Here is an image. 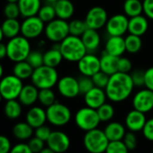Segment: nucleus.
Instances as JSON below:
<instances>
[{"mask_svg":"<svg viewBox=\"0 0 153 153\" xmlns=\"http://www.w3.org/2000/svg\"><path fill=\"white\" fill-rule=\"evenodd\" d=\"M134 88L130 73L118 71L110 76L109 82L105 90L110 101L120 103L126 100L131 95Z\"/></svg>","mask_w":153,"mask_h":153,"instance_id":"obj_1","label":"nucleus"},{"mask_svg":"<svg viewBox=\"0 0 153 153\" xmlns=\"http://www.w3.org/2000/svg\"><path fill=\"white\" fill-rule=\"evenodd\" d=\"M59 44L63 59L69 62H78L88 53L81 38L78 36L69 34Z\"/></svg>","mask_w":153,"mask_h":153,"instance_id":"obj_2","label":"nucleus"},{"mask_svg":"<svg viewBox=\"0 0 153 153\" xmlns=\"http://www.w3.org/2000/svg\"><path fill=\"white\" fill-rule=\"evenodd\" d=\"M59 79L57 69L46 65L35 68L31 76L32 84L39 89L52 88L57 85Z\"/></svg>","mask_w":153,"mask_h":153,"instance_id":"obj_3","label":"nucleus"},{"mask_svg":"<svg viewBox=\"0 0 153 153\" xmlns=\"http://www.w3.org/2000/svg\"><path fill=\"white\" fill-rule=\"evenodd\" d=\"M7 58L16 62L25 60L31 52V44L29 39L23 35H18L12 39H9L7 43Z\"/></svg>","mask_w":153,"mask_h":153,"instance_id":"obj_4","label":"nucleus"},{"mask_svg":"<svg viewBox=\"0 0 153 153\" xmlns=\"http://www.w3.org/2000/svg\"><path fill=\"white\" fill-rule=\"evenodd\" d=\"M109 142L105 131L98 128L86 131L83 138L84 147L89 153H105Z\"/></svg>","mask_w":153,"mask_h":153,"instance_id":"obj_5","label":"nucleus"},{"mask_svg":"<svg viewBox=\"0 0 153 153\" xmlns=\"http://www.w3.org/2000/svg\"><path fill=\"white\" fill-rule=\"evenodd\" d=\"M75 123L80 130L88 131L98 127L101 123L97 109L85 106L76 111L75 114Z\"/></svg>","mask_w":153,"mask_h":153,"instance_id":"obj_6","label":"nucleus"},{"mask_svg":"<svg viewBox=\"0 0 153 153\" xmlns=\"http://www.w3.org/2000/svg\"><path fill=\"white\" fill-rule=\"evenodd\" d=\"M47 121L53 126L61 127L68 124L72 117L70 109L64 104L55 102L46 109Z\"/></svg>","mask_w":153,"mask_h":153,"instance_id":"obj_7","label":"nucleus"},{"mask_svg":"<svg viewBox=\"0 0 153 153\" xmlns=\"http://www.w3.org/2000/svg\"><path fill=\"white\" fill-rule=\"evenodd\" d=\"M23 87V80L14 74L3 76L0 79V93L5 100L18 99Z\"/></svg>","mask_w":153,"mask_h":153,"instance_id":"obj_8","label":"nucleus"},{"mask_svg":"<svg viewBox=\"0 0 153 153\" xmlns=\"http://www.w3.org/2000/svg\"><path fill=\"white\" fill-rule=\"evenodd\" d=\"M44 33L49 41L54 43H59L69 35L68 23L66 20L55 18L54 20L47 23Z\"/></svg>","mask_w":153,"mask_h":153,"instance_id":"obj_9","label":"nucleus"},{"mask_svg":"<svg viewBox=\"0 0 153 153\" xmlns=\"http://www.w3.org/2000/svg\"><path fill=\"white\" fill-rule=\"evenodd\" d=\"M44 24L38 16L26 17L21 23V34L29 40L35 39L44 32Z\"/></svg>","mask_w":153,"mask_h":153,"instance_id":"obj_10","label":"nucleus"},{"mask_svg":"<svg viewBox=\"0 0 153 153\" xmlns=\"http://www.w3.org/2000/svg\"><path fill=\"white\" fill-rule=\"evenodd\" d=\"M129 17L123 14L114 15L108 18L105 30L109 36H123L128 32Z\"/></svg>","mask_w":153,"mask_h":153,"instance_id":"obj_11","label":"nucleus"},{"mask_svg":"<svg viewBox=\"0 0 153 153\" xmlns=\"http://www.w3.org/2000/svg\"><path fill=\"white\" fill-rule=\"evenodd\" d=\"M57 88L60 96L65 98H75L80 95L79 79L72 76H64L60 78L57 83Z\"/></svg>","mask_w":153,"mask_h":153,"instance_id":"obj_12","label":"nucleus"},{"mask_svg":"<svg viewBox=\"0 0 153 153\" xmlns=\"http://www.w3.org/2000/svg\"><path fill=\"white\" fill-rule=\"evenodd\" d=\"M108 20V15L106 10L102 7H93L90 8L85 18V22L88 28L99 30L105 26Z\"/></svg>","mask_w":153,"mask_h":153,"instance_id":"obj_13","label":"nucleus"},{"mask_svg":"<svg viewBox=\"0 0 153 153\" xmlns=\"http://www.w3.org/2000/svg\"><path fill=\"white\" fill-rule=\"evenodd\" d=\"M133 109L147 114L153 109V91L142 88L136 92L132 98Z\"/></svg>","mask_w":153,"mask_h":153,"instance_id":"obj_14","label":"nucleus"},{"mask_svg":"<svg viewBox=\"0 0 153 153\" xmlns=\"http://www.w3.org/2000/svg\"><path fill=\"white\" fill-rule=\"evenodd\" d=\"M78 69L82 76H92L100 71V58L91 52H88L79 61H78Z\"/></svg>","mask_w":153,"mask_h":153,"instance_id":"obj_15","label":"nucleus"},{"mask_svg":"<svg viewBox=\"0 0 153 153\" xmlns=\"http://www.w3.org/2000/svg\"><path fill=\"white\" fill-rule=\"evenodd\" d=\"M47 146L56 153H64L70 147V139L61 131H52L47 140Z\"/></svg>","mask_w":153,"mask_h":153,"instance_id":"obj_16","label":"nucleus"},{"mask_svg":"<svg viewBox=\"0 0 153 153\" xmlns=\"http://www.w3.org/2000/svg\"><path fill=\"white\" fill-rule=\"evenodd\" d=\"M146 121L147 118L144 113L132 109L127 114L125 117V127L133 132L141 131L146 123Z\"/></svg>","mask_w":153,"mask_h":153,"instance_id":"obj_17","label":"nucleus"},{"mask_svg":"<svg viewBox=\"0 0 153 153\" xmlns=\"http://www.w3.org/2000/svg\"><path fill=\"white\" fill-rule=\"evenodd\" d=\"M105 90L100 88L94 87L91 90L84 95V102L87 106L97 109L106 101Z\"/></svg>","mask_w":153,"mask_h":153,"instance_id":"obj_18","label":"nucleus"},{"mask_svg":"<svg viewBox=\"0 0 153 153\" xmlns=\"http://www.w3.org/2000/svg\"><path fill=\"white\" fill-rule=\"evenodd\" d=\"M125 51V41L123 36H109L105 45V52L113 56L122 57Z\"/></svg>","mask_w":153,"mask_h":153,"instance_id":"obj_19","label":"nucleus"},{"mask_svg":"<svg viewBox=\"0 0 153 153\" xmlns=\"http://www.w3.org/2000/svg\"><path fill=\"white\" fill-rule=\"evenodd\" d=\"M149 28L148 18L145 16L140 15L137 16H133L129 18L128 25V33L131 34L142 36L146 33Z\"/></svg>","mask_w":153,"mask_h":153,"instance_id":"obj_20","label":"nucleus"},{"mask_svg":"<svg viewBox=\"0 0 153 153\" xmlns=\"http://www.w3.org/2000/svg\"><path fill=\"white\" fill-rule=\"evenodd\" d=\"M47 121L46 110L40 106L31 107L26 114V122L33 128L36 129L43 124Z\"/></svg>","mask_w":153,"mask_h":153,"instance_id":"obj_21","label":"nucleus"},{"mask_svg":"<svg viewBox=\"0 0 153 153\" xmlns=\"http://www.w3.org/2000/svg\"><path fill=\"white\" fill-rule=\"evenodd\" d=\"M88 52L94 53L100 46L101 37L97 30L88 28L86 32L80 37Z\"/></svg>","mask_w":153,"mask_h":153,"instance_id":"obj_22","label":"nucleus"},{"mask_svg":"<svg viewBox=\"0 0 153 153\" xmlns=\"http://www.w3.org/2000/svg\"><path fill=\"white\" fill-rule=\"evenodd\" d=\"M39 88H37L33 84L24 85L22 91L18 97L19 102L25 106H31L38 100Z\"/></svg>","mask_w":153,"mask_h":153,"instance_id":"obj_23","label":"nucleus"},{"mask_svg":"<svg viewBox=\"0 0 153 153\" xmlns=\"http://www.w3.org/2000/svg\"><path fill=\"white\" fill-rule=\"evenodd\" d=\"M17 4L21 16L25 18L37 16L42 7L41 0H19Z\"/></svg>","mask_w":153,"mask_h":153,"instance_id":"obj_24","label":"nucleus"},{"mask_svg":"<svg viewBox=\"0 0 153 153\" xmlns=\"http://www.w3.org/2000/svg\"><path fill=\"white\" fill-rule=\"evenodd\" d=\"M56 16L59 19L68 20L70 19L75 12V7L70 0H59L53 4Z\"/></svg>","mask_w":153,"mask_h":153,"instance_id":"obj_25","label":"nucleus"},{"mask_svg":"<svg viewBox=\"0 0 153 153\" xmlns=\"http://www.w3.org/2000/svg\"><path fill=\"white\" fill-rule=\"evenodd\" d=\"M104 131L110 141L122 140L126 133V129L125 126L119 122H111L105 126Z\"/></svg>","mask_w":153,"mask_h":153,"instance_id":"obj_26","label":"nucleus"},{"mask_svg":"<svg viewBox=\"0 0 153 153\" xmlns=\"http://www.w3.org/2000/svg\"><path fill=\"white\" fill-rule=\"evenodd\" d=\"M118 59L119 57L110 55L104 52L100 58V69L101 71L112 76L118 72Z\"/></svg>","mask_w":153,"mask_h":153,"instance_id":"obj_27","label":"nucleus"},{"mask_svg":"<svg viewBox=\"0 0 153 153\" xmlns=\"http://www.w3.org/2000/svg\"><path fill=\"white\" fill-rule=\"evenodd\" d=\"M1 28L4 36L7 39H12L21 33V23L17 19L6 18L1 25Z\"/></svg>","mask_w":153,"mask_h":153,"instance_id":"obj_28","label":"nucleus"},{"mask_svg":"<svg viewBox=\"0 0 153 153\" xmlns=\"http://www.w3.org/2000/svg\"><path fill=\"white\" fill-rule=\"evenodd\" d=\"M63 59V56L59 51V44L58 45V47H53L43 53L44 65L51 68H56Z\"/></svg>","mask_w":153,"mask_h":153,"instance_id":"obj_29","label":"nucleus"},{"mask_svg":"<svg viewBox=\"0 0 153 153\" xmlns=\"http://www.w3.org/2000/svg\"><path fill=\"white\" fill-rule=\"evenodd\" d=\"M33 130L34 129L27 122H20L13 127V134L20 140H26L32 138Z\"/></svg>","mask_w":153,"mask_h":153,"instance_id":"obj_30","label":"nucleus"},{"mask_svg":"<svg viewBox=\"0 0 153 153\" xmlns=\"http://www.w3.org/2000/svg\"><path fill=\"white\" fill-rule=\"evenodd\" d=\"M123 12L129 18L142 15L143 3L141 0H125L123 5Z\"/></svg>","mask_w":153,"mask_h":153,"instance_id":"obj_31","label":"nucleus"},{"mask_svg":"<svg viewBox=\"0 0 153 153\" xmlns=\"http://www.w3.org/2000/svg\"><path fill=\"white\" fill-rule=\"evenodd\" d=\"M33 70L34 68L26 60H23V61L16 62L13 68V74L20 79L24 80V79H31Z\"/></svg>","mask_w":153,"mask_h":153,"instance_id":"obj_32","label":"nucleus"},{"mask_svg":"<svg viewBox=\"0 0 153 153\" xmlns=\"http://www.w3.org/2000/svg\"><path fill=\"white\" fill-rule=\"evenodd\" d=\"M4 113L9 119H17L22 114V104L16 99L7 100L4 106Z\"/></svg>","mask_w":153,"mask_h":153,"instance_id":"obj_33","label":"nucleus"},{"mask_svg":"<svg viewBox=\"0 0 153 153\" xmlns=\"http://www.w3.org/2000/svg\"><path fill=\"white\" fill-rule=\"evenodd\" d=\"M124 41L125 49L127 52L131 54H135L140 51L142 46V41L140 39V36L129 33L126 37H124Z\"/></svg>","mask_w":153,"mask_h":153,"instance_id":"obj_34","label":"nucleus"},{"mask_svg":"<svg viewBox=\"0 0 153 153\" xmlns=\"http://www.w3.org/2000/svg\"><path fill=\"white\" fill-rule=\"evenodd\" d=\"M68 28H69V34L70 35L81 37L82 34L88 29V25H87L85 20L74 19L68 23Z\"/></svg>","mask_w":153,"mask_h":153,"instance_id":"obj_35","label":"nucleus"},{"mask_svg":"<svg viewBox=\"0 0 153 153\" xmlns=\"http://www.w3.org/2000/svg\"><path fill=\"white\" fill-rule=\"evenodd\" d=\"M38 101L41 103L42 105L48 107L56 102V96L55 93L51 88H44L39 89L38 95Z\"/></svg>","mask_w":153,"mask_h":153,"instance_id":"obj_36","label":"nucleus"},{"mask_svg":"<svg viewBox=\"0 0 153 153\" xmlns=\"http://www.w3.org/2000/svg\"><path fill=\"white\" fill-rule=\"evenodd\" d=\"M37 16L41 18L42 21H43L46 24L54 20L55 17H57V16H56V12H55L53 4L49 3L44 6H42Z\"/></svg>","mask_w":153,"mask_h":153,"instance_id":"obj_37","label":"nucleus"},{"mask_svg":"<svg viewBox=\"0 0 153 153\" xmlns=\"http://www.w3.org/2000/svg\"><path fill=\"white\" fill-rule=\"evenodd\" d=\"M98 116L101 122H109L114 116V108L111 104L105 103L99 108L97 109Z\"/></svg>","mask_w":153,"mask_h":153,"instance_id":"obj_38","label":"nucleus"},{"mask_svg":"<svg viewBox=\"0 0 153 153\" xmlns=\"http://www.w3.org/2000/svg\"><path fill=\"white\" fill-rule=\"evenodd\" d=\"M34 69L44 65L43 62V53L39 51H31L28 57L25 59Z\"/></svg>","mask_w":153,"mask_h":153,"instance_id":"obj_39","label":"nucleus"},{"mask_svg":"<svg viewBox=\"0 0 153 153\" xmlns=\"http://www.w3.org/2000/svg\"><path fill=\"white\" fill-rule=\"evenodd\" d=\"M105 153H129V149L123 140L110 141Z\"/></svg>","mask_w":153,"mask_h":153,"instance_id":"obj_40","label":"nucleus"},{"mask_svg":"<svg viewBox=\"0 0 153 153\" xmlns=\"http://www.w3.org/2000/svg\"><path fill=\"white\" fill-rule=\"evenodd\" d=\"M91 78H92V80L94 82L95 87L105 89V88H106V86H107V84L109 82L110 76L100 70L97 73H96L94 76H92Z\"/></svg>","mask_w":153,"mask_h":153,"instance_id":"obj_41","label":"nucleus"},{"mask_svg":"<svg viewBox=\"0 0 153 153\" xmlns=\"http://www.w3.org/2000/svg\"><path fill=\"white\" fill-rule=\"evenodd\" d=\"M4 15H5L6 18L17 19L19 17V16H21L18 4L7 2V4L4 7Z\"/></svg>","mask_w":153,"mask_h":153,"instance_id":"obj_42","label":"nucleus"},{"mask_svg":"<svg viewBox=\"0 0 153 153\" xmlns=\"http://www.w3.org/2000/svg\"><path fill=\"white\" fill-rule=\"evenodd\" d=\"M79 92L80 95H85L88 93L89 90H91L95 85L92 80L91 76H82L81 78L79 79Z\"/></svg>","mask_w":153,"mask_h":153,"instance_id":"obj_43","label":"nucleus"},{"mask_svg":"<svg viewBox=\"0 0 153 153\" xmlns=\"http://www.w3.org/2000/svg\"><path fill=\"white\" fill-rule=\"evenodd\" d=\"M124 144L126 145V147L128 148L129 150H134L138 145V140H137V136L135 134V132L133 131H126L123 139Z\"/></svg>","mask_w":153,"mask_h":153,"instance_id":"obj_44","label":"nucleus"},{"mask_svg":"<svg viewBox=\"0 0 153 153\" xmlns=\"http://www.w3.org/2000/svg\"><path fill=\"white\" fill-rule=\"evenodd\" d=\"M132 82L134 84V87H144L145 84V71L141 69H136L133 70L131 74Z\"/></svg>","mask_w":153,"mask_h":153,"instance_id":"obj_45","label":"nucleus"},{"mask_svg":"<svg viewBox=\"0 0 153 153\" xmlns=\"http://www.w3.org/2000/svg\"><path fill=\"white\" fill-rule=\"evenodd\" d=\"M44 142H45L44 140L34 136V137H32L31 139H29V141L27 144L33 153H39L41 150H42L45 148Z\"/></svg>","mask_w":153,"mask_h":153,"instance_id":"obj_46","label":"nucleus"},{"mask_svg":"<svg viewBox=\"0 0 153 153\" xmlns=\"http://www.w3.org/2000/svg\"><path fill=\"white\" fill-rule=\"evenodd\" d=\"M132 68L131 61L126 57H119L118 59V71L123 73H130Z\"/></svg>","mask_w":153,"mask_h":153,"instance_id":"obj_47","label":"nucleus"},{"mask_svg":"<svg viewBox=\"0 0 153 153\" xmlns=\"http://www.w3.org/2000/svg\"><path fill=\"white\" fill-rule=\"evenodd\" d=\"M34 130H35L34 131V136L38 137L39 139H41V140H42L44 141H47V140L49 139V137H50V135H51V133L52 131L51 130V128L49 126L45 125V124L36 128Z\"/></svg>","mask_w":153,"mask_h":153,"instance_id":"obj_48","label":"nucleus"},{"mask_svg":"<svg viewBox=\"0 0 153 153\" xmlns=\"http://www.w3.org/2000/svg\"><path fill=\"white\" fill-rule=\"evenodd\" d=\"M141 131L146 140L153 141V118H149L146 121V123Z\"/></svg>","mask_w":153,"mask_h":153,"instance_id":"obj_49","label":"nucleus"},{"mask_svg":"<svg viewBox=\"0 0 153 153\" xmlns=\"http://www.w3.org/2000/svg\"><path fill=\"white\" fill-rule=\"evenodd\" d=\"M11 149L10 140L5 135H0V153H9Z\"/></svg>","mask_w":153,"mask_h":153,"instance_id":"obj_50","label":"nucleus"},{"mask_svg":"<svg viewBox=\"0 0 153 153\" xmlns=\"http://www.w3.org/2000/svg\"><path fill=\"white\" fill-rule=\"evenodd\" d=\"M143 3V14L144 16L153 20V0H144Z\"/></svg>","mask_w":153,"mask_h":153,"instance_id":"obj_51","label":"nucleus"},{"mask_svg":"<svg viewBox=\"0 0 153 153\" xmlns=\"http://www.w3.org/2000/svg\"><path fill=\"white\" fill-rule=\"evenodd\" d=\"M144 87L153 91V66L145 70V84Z\"/></svg>","mask_w":153,"mask_h":153,"instance_id":"obj_52","label":"nucleus"},{"mask_svg":"<svg viewBox=\"0 0 153 153\" xmlns=\"http://www.w3.org/2000/svg\"><path fill=\"white\" fill-rule=\"evenodd\" d=\"M9 153H33L27 143H18L12 147Z\"/></svg>","mask_w":153,"mask_h":153,"instance_id":"obj_53","label":"nucleus"},{"mask_svg":"<svg viewBox=\"0 0 153 153\" xmlns=\"http://www.w3.org/2000/svg\"><path fill=\"white\" fill-rule=\"evenodd\" d=\"M5 57H7V44H4L1 42H0V60H2Z\"/></svg>","mask_w":153,"mask_h":153,"instance_id":"obj_54","label":"nucleus"},{"mask_svg":"<svg viewBox=\"0 0 153 153\" xmlns=\"http://www.w3.org/2000/svg\"><path fill=\"white\" fill-rule=\"evenodd\" d=\"M39 153H56V152H54L51 149H50V148L47 146V147H45L42 150H41Z\"/></svg>","mask_w":153,"mask_h":153,"instance_id":"obj_55","label":"nucleus"},{"mask_svg":"<svg viewBox=\"0 0 153 153\" xmlns=\"http://www.w3.org/2000/svg\"><path fill=\"white\" fill-rule=\"evenodd\" d=\"M3 73H4V68H3L1 62H0V79L3 78Z\"/></svg>","mask_w":153,"mask_h":153,"instance_id":"obj_56","label":"nucleus"},{"mask_svg":"<svg viewBox=\"0 0 153 153\" xmlns=\"http://www.w3.org/2000/svg\"><path fill=\"white\" fill-rule=\"evenodd\" d=\"M4 33H3V31H2V28H1V25H0V42H2L3 38H4Z\"/></svg>","mask_w":153,"mask_h":153,"instance_id":"obj_57","label":"nucleus"},{"mask_svg":"<svg viewBox=\"0 0 153 153\" xmlns=\"http://www.w3.org/2000/svg\"><path fill=\"white\" fill-rule=\"evenodd\" d=\"M44 1H46L47 3H50V4H54L57 1H59V0H44Z\"/></svg>","mask_w":153,"mask_h":153,"instance_id":"obj_58","label":"nucleus"},{"mask_svg":"<svg viewBox=\"0 0 153 153\" xmlns=\"http://www.w3.org/2000/svg\"><path fill=\"white\" fill-rule=\"evenodd\" d=\"M7 2H12V3H17L19 0H7Z\"/></svg>","mask_w":153,"mask_h":153,"instance_id":"obj_59","label":"nucleus"},{"mask_svg":"<svg viewBox=\"0 0 153 153\" xmlns=\"http://www.w3.org/2000/svg\"><path fill=\"white\" fill-rule=\"evenodd\" d=\"M2 99H3V97H2V95H1V93H0V103H1Z\"/></svg>","mask_w":153,"mask_h":153,"instance_id":"obj_60","label":"nucleus"},{"mask_svg":"<svg viewBox=\"0 0 153 153\" xmlns=\"http://www.w3.org/2000/svg\"><path fill=\"white\" fill-rule=\"evenodd\" d=\"M141 1H144V0H141Z\"/></svg>","mask_w":153,"mask_h":153,"instance_id":"obj_61","label":"nucleus"},{"mask_svg":"<svg viewBox=\"0 0 153 153\" xmlns=\"http://www.w3.org/2000/svg\"><path fill=\"white\" fill-rule=\"evenodd\" d=\"M152 153H153V149H152Z\"/></svg>","mask_w":153,"mask_h":153,"instance_id":"obj_62","label":"nucleus"}]
</instances>
